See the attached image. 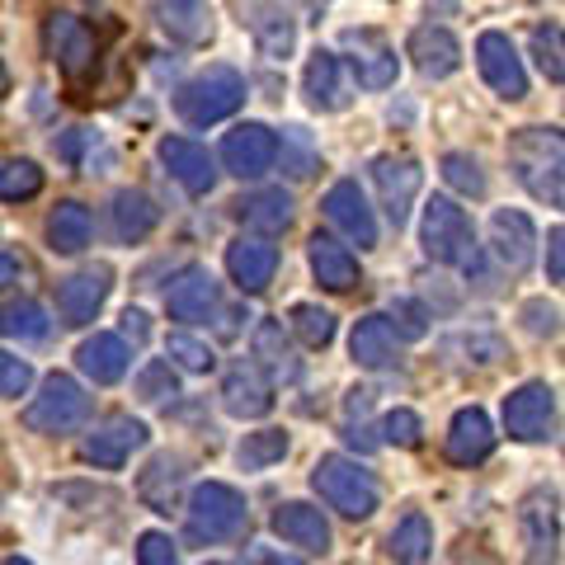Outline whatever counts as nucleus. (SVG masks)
<instances>
[{
    "label": "nucleus",
    "instance_id": "26",
    "mask_svg": "<svg viewBox=\"0 0 565 565\" xmlns=\"http://www.w3.org/2000/svg\"><path fill=\"white\" fill-rule=\"evenodd\" d=\"M226 274L241 292H264L278 274V250L269 241H232L226 245Z\"/></svg>",
    "mask_w": 565,
    "mask_h": 565
},
{
    "label": "nucleus",
    "instance_id": "37",
    "mask_svg": "<svg viewBox=\"0 0 565 565\" xmlns=\"http://www.w3.org/2000/svg\"><path fill=\"white\" fill-rule=\"evenodd\" d=\"M47 334V311L39 302H6L0 307V340H43Z\"/></svg>",
    "mask_w": 565,
    "mask_h": 565
},
{
    "label": "nucleus",
    "instance_id": "19",
    "mask_svg": "<svg viewBox=\"0 0 565 565\" xmlns=\"http://www.w3.org/2000/svg\"><path fill=\"white\" fill-rule=\"evenodd\" d=\"M490 245H494V259L504 264L509 274H523L537 255V232L527 222V212L519 207H500L490 217Z\"/></svg>",
    "mask_w": 565,
    "mask_h": 565
},
{
    "label": "nucleus",
    "instance_id": "40",
    "mask_svg": "<svg viewBox=\"0 0 565 565\" xmlns=\"http://www.w3.org/2000/svg\"><path fill=\"white\" fill-rule=\"evenodd\" d=\"M137 396L147 401V405H170L174 396H180V377H174V363L151 359L147 367H141V377H137Z\"/></svg>",
    "mask_w": 565,
    "mask_h": 565
},
{
    "label": "nucleus",
    "instance_id": "30",
    "mask_svg": "<svg viewBox=\"0 0 565 565\" xmlns=\"http://www.w3.org/2000/svg\"><path fill=\"white\" fill-rule=\"evenodd\" d=\"M128 344L118 340V334H95V340H85L81 349H76V367L90 382H99V386H109V382H118L122 373H128Z\"/></svg>",
    "mask_w": 565,
    "mask_h": 565
},
{
    "label": "nucleus",
    "instance_id": "43",
    "mask_svg": "<svg viewBox=\"0 0 565 565\" xmlns=\"http://www.w3.org/2000/svg\"><path fill=\"white\" fill-rule=\"evenodd\" d=\"M533 57L542 66V76L561 85L565 81V47H561V24H537L533 29Z\"/></svg>",
    "mask_w": 565,
    "mask_h": 565
},
{
    "label": "nucleus",
    "instance_id": "51",
    "mask_svg": "<svg viewBox=\"0 0 565 565\" xmlns=\"http://www.w3.org/2000/svg\"><path fill=\"white\" fill-rule=\"evenodd\" d=\"M245 565H297V561L274 552V546H250V552H245Z\"/></svg>",
    "mask_w": 565,
    "mask_h": 565
},
{
    "label": "nucleus",
    "instance_id": "17",
    "mask_svg": "<svg viewBox=\"0 0 565 565\" xmlns=\"http://www.w3.org/2000/svg\"><path fill=\"white\" fill-rule=\"evenodd\" d=\"M321 207H326L330 226H340V232H344L353 245H359V250H373V245H377V217H373V207H367L363 189L353 184V180L330 184Z\"/></svg>",
    "mask_w": 565,
    "mask_h": 565
},
{
    "label": "nucleus",
    "instance_id": "13",
    "mask_svg": "<svg viewBox=\"0 0 565 565\" xmlns=\"http://www.w3.org/2000/svg\"><path fill=\"white\" fill-rule=\"evenodd\" d=\"M274 161H278V132L264 128V122H241L222 141V166L236 180H259V174L274 170Z\"/></svg>",
    "mask_w": 565,
    "mask_h": 565
},
{
    "label": "nucleus",
    "instance_id": "35",
    "mask_svg": "<svg viewBox=\"0 0 565 565\" xmlns=\"http://www.w3.org/2000/svg\"><path fill=\"white\" fill-rule=\"evenodd\" d=\"M236 217L245 222V226H255V232H288L292 226V199L282 189H259V193H250V199H241L236 203Z\"/></svg>",
    "mask_w": 565,
    "mask_h": 565
},
{
    "label": "nucleus",
    "instance_id": "28",
    "mask_svg": "<svg viewBox=\"0 0 565 565\" xmlns=\"http://www.w3.org/2000/svg\"><path fill=\"white\" fill-rule=\"evenodd\" d=\"M274 533L282 542H292V546H302V552H326L330 546V523L321 509H311L302 500H288V504H278L274 509Z\"/></svg>",
    "mask_w": 565,
    "mask_h": 565
},
{
    "label": "nucleus",
    "instance_id": "45",
    "mask_svg": "<svg viewBox=\"0 0 565 565\" xmlns=\"http://www.w3.org/2000/svg\"><path fill=\"white\" fill-rule=\"evenodd\" d=\"M170 359L184 367V373H212V349L203 340H193V334H170Z\"/></svg>",
    "mask_w": 565,
    "mask_h": 565
},
{
    "label": "nucleus",
    "instance_id": "14",
    "mask_svg": "<svg viewBox=\"0 0 565 565\" xmlns=\"http://www.w3.org/2000/svg\"><path fill=\"white\" fill-rule=\"evenodd\" d=\"M109 288H114V269H109V264H90V269L62 278V288H57L62 326H71V330L90 326L99 316V307H104V297H109Z\"/></svg>",
    "mask_w": 565,
    "mask_h": 565
},
{
    "label": "nucleus",
    "instance_id": "36",
    "mask_svg": "<svg viewBox=\"0 0 565 565\" xmlns=\"http://www.w3.org/2000/svg\"><path fill=\"white\" fill-rule=\"evenodd\" d=\"M386 556L396 565H424L434 556V523L424 514H405L386 537Z\"/></svg>",
    "mask_w": 565,
    "mask_h": 565
},
{
    "label": "nucleus",
    "instance_id": "4",
    "mask_svg": "<svg viewBox=\"0 0 565 565\" xmlns=\"http://www.w3.org/2000/svg\"><path fill=\"white\" fill-rule=\"evenodd\" d=\"M189 537L193 542H232L245 533L250 523V509H245V494L236 486H222V481H203L199 490L189 494Z\"/></svg>",
    "mask_w": 565,
    "mask_h": 565
},
{
    "label": "nucleus",
    "instance_id": "54",
    "mask_svg": "<svg viewBox=\"0 0 565 565\" xmlns=\"http://www.w3.org/2000/svg\"><path fill=\"white\" fill-rule=\"evenodd\" d=\"M10 95V71H6V62H0V99Z\"/></svg>",
    "mask_w": 565,
    "mask_h": 565
},
{
    "label": "nucleus",
    "instance_id": "33",
    "mask_svg": "<svg viewBox=\"0 0 565 565\" xmlns=\"http://www.w3.org/2000/svg\"><path fill=\"white\" fill-rule=\"evenodd\" d=\"M109 212H114V232H118V241H128V245L147 241V236L156 232V222H161V207H156L141 189H118Z\"/></svg>",
    "mask_w": 565,
    "mask_h": 565
},
{
    "label": "nucleus",
    "instance_id": "10",
    "mask_svg": "<svg viewBox=\"0 0 565 565\" xmlns=\"http://www.w3.org/2000/svg\"><path fill=\"white\" fill-rule=\"evenodd\" d=\"M232 10H236L241 29L255 33V43H259L264 57L282 62L297 47V20L288 14L282 0H232Z\"/></svg>",
    "mask_w": 565,
    "mask_h": 565
},
{
    "label": "nucleus",
    "instance_id": "18",
    "mask_svg": "<svg viewBox=\"0 0 565 565\" xmlns=\"http://www.w3.org/2000/svg\"><path fill=\"white\" fill-rule=\"evenodd\" d=\"M161 166L180 180L184 193H193V199H203V193H212V184H217V161L199 147V141L189 137H161Z\"/></svg>",
    "mask_w": 565,
    "mask_h": 565
},
{
    "label": "nucleus",
    "instance_id": "41",
    "mask_svg": "<svg viewBox=\"0 0 565 565\" xmlns=\"http://www.w3.org/2000/svg\"><path fill=\"white\" fill-rule=\"evenodd\" d=\"M444 180L457 189V193H467V199H486V170L476 156L467 151H448L444 156Z\"/></svg>",
    "mask_w": 565,
    "mask_h": 565
},
{
    "label": "nucleus",
    "instance_id": "25",
    "mask_svg": "<svg viewBox=\"0 0 565 565\" xmlns=\"http://www.w3.org/2000/svg\"><path fill=\"white\" fill-rule=\"evenodd\" d=\"M302 90L311 99V109L321 114H340L349 109V81H344V62L334 52L316 47L311 62H307V76H302Z\"/></svg>",
    "mask_w": 565,
    "mask_h": 565
},
{
    "label": "nucleus",
    "instance_id": "20",
    "mask_svg": "<svg viewBox=\"0 0 565 565\" xmlns=\"http://www.w3.org/2000/svg\"><path fill=\"white\" fill-rule=\"evenodd\" d=\"M222 405H226V415H236V419H264L274 411V386H269V377H264L255 363L241 359V363L226 367Z\"/></svg>",
    "mask_w": 565,
    "mask_h": 565
},
{
    "label": "nucleus",
    "instance_id": "44",
    "mask_svg": "<svg viewBox=\"0 0 565 565\" xmlns=\"http://www.w3.org/2000/svg\"><path fill=\"white\" fill-rule=\"evenodd\" d=\"M29 386H33V367H29V359L0 349V401H20Z\"/></svg>",
    "mask_w": 565,
    "mask_h": 565
},
{
    "label": "nucleus",
    "instance_id": "48",
    "mask_svg": "<svg viewBox=\"0 0 565 565\" xmlns=\"http://www.w3.org/2000/svg\"><path fill=\"white\" fill-rule=\"evenodd\" d=\"M137 565H174V542L166 533H141Z\"/></svg>",
    "mask_w": 565,
    "mask_h": 565
},
{
    "label": "nucleus",
    "instance_id": "34",
    "mask_svg": "<svg viewBox=\"0 0 565 565\" xmlns=\"http://www.w3.org/2000/svg\"><path fill=\"white\" fill-rule=\"evenodd\" d=\"M255 367L259 373H269L274 382H292L297 377V353H292L288 334H282L278 321H259L255 326Z\"/></svg>",
    "mask_w": 565,
    "mask_h": 565
},
{
    "label": "nucleus",
    "instance_id": "21",
    "mask_svg": "<svg viewBox=\"0 0 565 565\" xmlns=\"http://www.w3.org/2000/svg\"><path fill=\"white\" fill-rule=\"evenodd\" d=\"M151 14H156V24H161L166 39L184 43V47H207L212 33H217L207 0H156Z\"/></svg>",
    "mask_w": 565,
    "mask_h": 565
},
{
    "label": "nucleus",
    "instance_id": "46",
    "mask_svg": "<svg viewBox=\"0 0 565 565\" xmlns=\"http://www.w3.org/2000/svg\"><path fill=\"white\" fill-rule=\"evenodd\" d=\"M392 330L401 334V340H424V334H429V311H424L415 297H396L392 302Z\"/></svg>",
    "mask_w": 565,
    "mask_h": 565
},
{
    "label": "nucleus",
    "instance_id": "11",
    "mask_svg": "<svg viewBox=\"0 0 565 565\" xmlns=\"http://www.w3.org/2000/svg\"><path fill=\"white\" fill-rule=\"evenodd\" d=\"M373 184L382 193L386 222L401 232V226L411 222V207H415L419 189H424V170L411 161V156H377L373 161Z\"/></svg>",
    "mask_w": 565,
    "mask_h": 565
},
{
    "label": "nucleus",
    "instance_id": "55",
    "mask_svg": "<svg viewBox=\"0 0 565 565\" xmlns=\"http://www.w3.org/2000/svg\"><path fill=\"white\" fill-rule=\"evenodd\" d=\"M6 565H29V561H24V556H10V561H6Z\"/></svg>",
    "mask_w": 565,
    "mask_h": 565
},
{
    "label": "nucleus",
    "instance_id": "23",
    "mask_svg": "<svg viewBox=\"0 0 565 565\" xmlns=\"http://www.w3.org/2000/svg\"><path fill=\"white\" fill-rule=\"evenodd\" d=\"M184 481H189L184 457L180 452H161V457H151L147 471L137 476V494H141V504L147 509H156V514H170V509H180Z\"/></svg>",
    "mask_w": 565,
    "mask_h": 565
},
{
    "label": "nucleus",
    "instance_id": "15",
    "mask_svg": "<svg viewBox=\"0 0 565 565\" xmlns=\"http://www.w3.org/2000/svg\"><path fill=\"white\" fill-rule=\"evenodd\" d=\"M137 448H147V424L132 419V415H109L104 424H95V434L81 444V457L90 467L118 471Z\"/></svg>",
    "mask_w": 565,
    "mask_h": 565
},
{
    "label": "nucleus",
    "instance_id": "2",
    "mask_svg": "<svg viewBox=\"0 0 565 565\" xmlns=\"http://www.w3.org/2000/svg\"><path fill=\"white\" fill-rule=\"evenodd\" d=\"M311 486H316V494L334 509V514H344V519H373L377 514V500H382V490H377V481L367 476L359 462H349V457H340V452H326L321 462L311 467Z\"/></svg>",
    "mask_w": 565,
    "mask_h": 565
},
{
    "label": "nucleus",
    "instance_id": "38",
    "mask_svg": "<svg viewBox=\"0 0 565 565\" xmlns=\"http://www.w3.org/2000/svg\"><path fill=\"white\" fill-rule=\"evenodd\" d=\"M288 457V434L282 429H259V434H245V444L236 448V462L245 471H264Z\"/></svg>",
    "mask_w": 565,
    "mask_h": 565
},
{
    "label": "nucleus",
    "instance_id": "31",
    "mask_svg": "<svg viewBox=\"0 0 565 565\" xmlns=\"http://www.w3.org/2000/svg\"><path fill=\"white\" fill-rule=\"evenodd\" d=\"M349 353L359 367H392L396 363V330L386 316H363L353 326V340H349Z\"/></svg>",
    "mask_w": 565,
    "mask_h": 565
},
{
    "label": "nucleus",
    "instance_id": "7",
    "mask_svg": "<svg viewBox=\"0 0 565 565\" xmlns=\"http://www.w3.org/2000/svg\"><path fill=\"white\" fill-rule=\"evenodd\" d=\"M43 39H47V57L57 62V71H62L71 85H81V81L95 76V66H99V39H95V29L85 24V20L57 10L47 20Z\"/></svg>",
    "mask_w": 565,
    "mask_h": 565
},
{
    "label": "nucleus",
    "instance_id": "29",
    "mask_svg": "<svg viewBox=\"0 0 565 565\" xmlns=\"http://www.w3.org/2000/svg\"><path fill=\"white\" fill-rule=\"evenodd\" d=\"M307 259H311L316 282H321V288H330V292H349L353 282H359V259H353L349 245H340L334 236L316 232V236L307 241Z\"/></svg>",
    "mask_w": 565,
    "mask_h": 565
},
{
    "label": "nucleus",
    "instance_id": "49",
    "mask_svg": "<svg viewBox=\"0 0 565 565\" xmlns=\"http://www.w3.org/2000/svg\"><path fill=\"white\" fill-rule=\"evenodd\" d=\"M546 278L565 282V226H552V236H546Z\"/></svg>",
    "mask_w": 565,
    "mask_h": 565
},
{
    "label": "nucleus",
    "instance_id": "32",
    "mask_svg": "<svg viewBox=\"0 0 565 565\" xmlns=\"http://www.w3.org/2000/svg\"><path fill=\"white\" fill-rule=\"evenodd\" d=\"M90 232H95V222H90V207L76 203V199H66L52 207V217H47V245L57 255H81L85 245H90Z\"/></svg>",
    "mask_w": 565,
    "mask_h": 565
},
{
    "label": "nucleus",
    "instance_id": "24",
    "mask_svg": "<svg viewBox=\"0 0 565 565\" xmlns=\"http://www.w3.org/2000/svg\"><path fill=\"white\" fill-rule=\"evenodd\" d=\"M166 307H170V321H189V326L212 321V311H217V278L207 269H184L170 282Z\"/></svg>",
    "mask_w": 565,
    "mask_h": 565
},
{
    "label": "nucleus",
    "instance_id": "8",
    "mask_svg": "<svg viewBox=\"0 0 565 565\" xmlns=\"http://www.w3.org/2000/svg\"><path fill=\"white\" fill-rule=\"evenodd\" d=\"M519 533L527 565H556L561 561V509L556 490H533L519 504Z\"/></svg>",
    "mask_w": 565,
    "mask_h": 565
},
{
    "label": "nucleus",
    "instance_id": "52",
    "mask_svg": "<svg viewBox=\"0 0 565 565\" xmlns=\"http://www.w3.org/2000/svg\"><path fill=\"white\" fill-rule=\"evenodd\" d=\"M10 282H20V259H14V255H0V292H6Z\"/></svg>",
    "mask_w": 565,
    "mask_h": 565
},
{
    "label": "nucleus",
    "instance_id": "3",
    "mask_svg": "<svg viewBox=\"0 0 565 565\" xmlns=\"http://www.w3.org/2000/svg\"><path fill=\"white\" fill-rule=\"evenodd\" d=\"M245 104V76L236 66H207L199 71L180 95H174V114H180L189 128H212V122L232 118Z\"/></svg>",
    "mask_w": 565,
    "mask_h": 565
},
{
    "label": "nucleus",
    "instance_id": "53",
    "mask_svg": "<svg viewBox=\"0 0 565 565\" xmlns=\"http://www.w3.org/2000/svg\"><path fill=\"white\" fill-rule=\"evenodd\" d=\"M122 330H128L132 340H147V316H141V311H122Z\"/></svg>",
    "mask_w": 565,
    "mask_h": 565
},
{
    "label": "nucleus",
    "instance_id": "47",
    "mask_svg": "<svg viewBox=\"0 0 565 565\" xmlns=\"http://www.w3.org/2000/svg\"><path fill=\"white\" fill-rule=\"evenodd\" d=\"M382 438H386V444H396V448H419L424 424H419L415 411H392L382 419Z\"/></svg>",
    "mask_w": 565,
    "mask_h": 565
},
{
    "label": "nucleus",
    "instance_id": "5",
    "mask_svg": "<svg viewBox=\"0 0 565 565\" xmlns=\"http://www.w3.org/2000/svg\"><path fill=\"white\" fill-rule=\"evenodd\" d=\"M419 245L434 264H462V269H476V226L467 217V207H457L452 199L424 203Z\"/></svg>",
    "mask_w": 565,
    "mask_h": 565
},
{
    "label": "nucleus",
    "instance_id": "56",
    "mask_svg": "<svg viewBox=\"0 0 565 565\" xmlns=\"http://www.w3.org/2000/svg\"><path fill=\"white\" fill-rule=\"evenodd\" d=\"M212 565H222V561H212Z\"/></svg>",
    "mask_w": 565,
    "mask_h": 565
},
{
    "label": "nucleus",
    "instance_id": "42",
    "mask_svg": "<svg viewBox=\"0 0 565 565\" xmlns=\"http://www.w3.org/2000/svg\"><path fill=\"white\" fill-rule=\"evenodd\" d=\"M43 189V170L33 161H6L0 166V199L6 203H24Z\"/></svg>",
    "mask_w": 565,
    "mask_h": 565
},
{
    "label": "nucleus",
    "instance_id": "1",
    "mask_svg": "<svg viewBox=\"0 0 565 565\" xmlns=\"http://www.w3.org/2000/svg\"><path fill=\"white\" fill-rule=\"evenodd\" d=\"M509 170L537 203H565V137L561 128H519L509 137Z\"/></svg>",
    "mask_w": 565,
    "mask_h": 565
},
{
    "label": "nucleus",
    "instance_id": "50",
    "mask_svg": "<svg viewBox=\"0 0 565 565\" xmlns=\"http://www.w3.org/2000/svg\"><path fill=\"white\" fill-rule=\"evenodd\" d=\"M523 321H527V330H533V334H556L561 326V316H556V307H546V302H527L523 307Z\"/></svg>",
    "mask_w": 565,
    "mask_h": 565
},
{
    "label": "nucleus",
    "instance_id": "16",
    "mask_svg": "<svg viewBox=\"0 0 565 565\" xmlns=\"http://www.w3.org/2000/svg\"><path fill=\"white\" fill-rule=\"evenodd\" d=\"M344 52L363 90H386L396 85V52L377 29H344Z\"/></svg>",
    "mask_w": 565,
    "mask_h": 565
},
{
    "label": "nucleus",
    "instance_id": "39",
    "mask_svg": "<svg viewBox=\"0 0 565 565\" xmlns=\"http://www.w3.org/2000/svg\"><path fill=\"white\" fill-rule=\"evenodd\" d=\"M292 334L307 349H326L334 340V316L326 307H316V302H297L292 307Z\"/></svg>",
    "mask_w": 565,
    "mask_h": 565
},
{
    "label": "nucleus",
    "instance_id": "6",
    "mask_svg": "<svg viewBox=\"0 0 565 565\" xmlns=\"http://www.w3.org/2000/svg\"><path fill=\"white\" fill-rule=\"evenodd\" d=\"M95 401L85 396V386L66 373H52L43 382V392L24 405V429L33 434H47V438H62V434H76L85 419H90Z\"/></svg>",
    "mask_w": 565,
    "mask_h": 565
},
{
    "label": "nucleus",
    "instance_id": "12",
    "mask_svg": "<svg viewBox=\"0 0 565 565\" xmlns=\"http://www.w3.org/2000/svg\"><path fill=\"white\" fill-rule=\"evenodd\" d=\"M476 66H481V76L486 85L500 99H523L527 95V71H523V57H519V47L509 43V33H481L476 39Z\"/></svg>",
    "mask_w": 565,
    "mask_h": 565
},
{
    "label": "nucleus",
    "instance_id": "27",
    "mask_svg": "<svg viewBox=\"0 0 565 565\" xmlns=\"http://www.w3.org/2000/svg\"><path fill=\"white\" fill-rule=\"evenodd\" d=\"M411 57L419 66V76L444 81V76H452V71L462 66V43H457L444 24H419L411 33Z\"/></svg>",
    "mask_w": 565,
    "mask_h": 565
},
{
    "label": "nucleus",
    "instance_id": "22",
    "mask_svg": "<svg viewBox=\"0 0 565 565\" xmlns=\"http://www.w3.org/2000/svg\"><path fill=\"white\" fill-rule=\"evenodd\" d=\"M448 462L452 467H481L486 457L494 452V424L486 411H476V405H467V411H457L452 424H448Z\"/></svg>",
    "mask_w": 565,
    "mask_h": 565
},
{
    "label": "nucleus",
    "instance_id": "9",
    "mask_svg": "<svg viewBox=\"0 0 565 565\" xmlns=\"http://www.w3.org/2000/svg\"><path fill=\"white\" fill-rule=\"evenodd\" d=\"M504 429L519 444H542L556 429V392L546 382H523L504 396Z\"/></svg>",
    "mask_w": 565,
    "mask_h": 565
}]
</instances>
